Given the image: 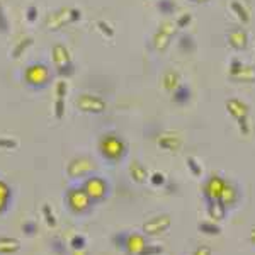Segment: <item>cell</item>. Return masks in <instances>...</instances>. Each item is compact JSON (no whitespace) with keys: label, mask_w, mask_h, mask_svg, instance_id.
I'll return each instance as SVG.
<instances>
[{"label":"cell","mask_w":255,"mask_h":255,"mask_svg":"<svg viewBox=\"0 0 255 255\" xmlns=\"http://www.w3.org/2000/svg\"><path fill=\"white\" fill-rule=\"evenodd\" d=\"M162 252V249L160 247H153V245H146L145 250L141 252V255H157Z\"/></svg>","instance_id":"e575fe53"},{"label":"cell","mask_w":255,"mask_h":255,"mask_svg":"<svg viewBox=\"0 0 255 255\" xmlns=\"http://www.w3.org/2000/svg\"><path fill=\"white\" fill-rule=\"evenodd\" d=\"M70 17H72V22H79L80 17H82V12L79 9H72V14H70Z\"/></svg>","instance_id":"ab89813d"},{"label":"cell","mask_w":255,"mask_h":255,"mask_svg":"<svg viewBox=\"0 0 255 255\" xmlns=\"http://www.w3.org/2000/svg\"><path fill=\"white\" fill-rule=\"evenodd\" d=\"M179 48L182 53H192L196 51V41L191 34H182L179 38Z\"/></svg>","instance_id":"d4e9b609"},{"label":"cell","mask_w":255,"mask_h":255,"mask_svg":"<svg viewBox=\"0 0 255 255\" xmlns=\"http://www.w3.org/2000/svg\"><path fill=\"white\" fill-rule=\"evenodd\" d=\"M206 211H208V215H209V218H211L213 221H221V220H225L228 208H226L220 199L206 201Z\"/></svg>","instance_id":"2e32d148"},{"label":"cell","mask_w":255,"mask_h":255,"mask_svg":"<svg viewBox=\"0 0 255 255\" xmlns=\"http://www.w3.org/2000/svg\"><path fill=\"white\" fill-rule=\"evenodd\" d=\"M175 31H177L175 22H163L162 26L158 27V31L155 32L153 41H151L155 51H160V53L167 51V48L170 46V43H172V38H174Z\"/></svg>","instance_id":"52a82bcc"},{"label":"cell","mask_w":255,"mask_h":255,"mask_svg":"<svg viewBox=\"0 0 255 255\" xmlns=\"http://www.w3.org/2000/svg\"><path fill=\"white\" fill-rule=\"evenodd\" d=\"M67 203L70 209L77 215H84V213H89L90 208H92V199L87 196V192L82 187L79 189H70L67 192Z\"/></svg>","instance_id":"277c9868"},{"label":"cell","mask_w":255,"mask_h":255,"mask_svg":"<svg viewBox=\"0 0 255 255\" xmlns=\"http://www.w3.org/2000/svg\"><path fill=\"white\" fill-rule=\"evenodd\" d=\"M180 85V75L175 72V70H167L163 73V87H165L168 92H174V90Z\"/></svg>","instance_id":"44dd1931"},{"label":"cell","mask_w":255,"mask_h":255,"mask_svg":"<svg viewBox=\"0 0 255 255\" xmlns=\"http://www.w3.org/2000/svg\"><path fill=\"white\" fill-rule=\"evenodd\" d=\"M158 10L162 12V14H174L175 10V2L174 0H160L158 2Z\"/></svg>","instance_id":"484cf974"},{"label":"cell","mask_w":255,"mask_h":255,"mask_svg":"<svg viewBox=\"0 0 255 255\" xmlns=\"http://www.w3.org/2000/svg\"><path fill=\"white\" fill-rule=\"evenodd\" d=\"M24 80H26V84L29 85V87L43 89L49 82V70L46 65L34 63L26 68V72H24Z\"/></svg>","instance_id":"5b68a950"},{"label":"cell","mask_w":255,"mask_h":255,"mask_svg":"<svg viewBox=\"0 0 255 255\" xmlns=\"http://www.w3.org/2000/svg\"><path fill=\"white\" fill-rule=\"evenodd\" d=\"M158 146L168 151H175L180 148V138L174 133H165L158 138Z\"/></svg>","instance_id":"ac0fdd59"},{"label":"cell","mask_w":255,"mask_h":255,"mask_svg":"<svg viewBox=\"0 0 255 255\" xmlns=\"http://www.w3.org/2000/svg\"><path fill=\"white\" fill-rule=\"evenodd\" d=\"M151 182H153V186H163L165 184V177H163V174H160V172H155L151 175Z\"/></svg>","instance_id":"d6a6232c"},{"label":"cell","mask_w":255,"mask_h":255,"mask_svg":"<svg viewBox=\"0 0 255 255\" xmlns=\"http://www.w3.org/2000/svg\"><path fill=\"white\" fill-rule=\"evenodd\" d=\"M145 247H146L145 238H143L141 235H138V233H129L125 250L129 255H141V252L145 250Z\"/></svg>","instance_id":"9a60e30c"},{"label":"cell","mask_w":255,"mask_h":255,"mask_svg":"<svg viewBox=\"0 0 255 255\" xmlns=\"http://www.w3.org/2000/svg\"><path fill=\"white\" fill-rule=\"evenodd\" d=\"M187 167H189V170H191L196 177H199L201 174H203V168H201V165L197 163L196 158H187Z\"/></svg>","instance_id":"f546056e"},{"label":"cell","mask_w":255,"mask_h":255,"mask_svg":"<svg viewBox=\"0 0 255 255\" xmlns=\"http://www.w3.org/2000/svg\"><path fill=\"white\" fill-rule=\"evenodd\" d=\"M0 32L7 34L9 32V19L5 15V10L2 9V3H0Z\"/></svg>","instance_id":"f1b7e54d"},{"label":"cell","mask_w":255,"mask_h":255,"mask_svg":"<svg viewBox=\"0 0 255 255\" xmlns=\"http://www.w3.org/2000/svg\"><path fill=\"white\" fill-rule=\"evenodd\" d=\"M94 170V163L90 162L89 158H77V160H73L72 163H70V167H68V172H70V175H73V177H80V175H87L90 174V172Z\"/></svg>","instance_id":"4fadbf2b"},{"label":"cell","mask_w":255,"mask_h":255,"mask_svg":"<svg viewBox=\"0 0 255 255\" xmlns=\"http://www.w3.org/2000/svg\"><path fill=\"white\" fill-rule=\"evenodd\" d=\"M56 94H58V97L63 99L65 94H67V84H65L63 80H60L58 84H56Z\"/></svg>","instance_id":"d590c367"},{"label":"cell","mask_w":255,"mask_h":255,"mask_svg":"<svg viewBox=\"0 0 255 255\" xmlns=\"http://www.w3.org/2000/svg\"><path fill=\"white\" fill-rule=\"evenodd\" d=\"M191 255H211V249L208 245H201L199 249H196Z\"/></svg>","instance_id":"8d00e7d4"},{"label":"cell","mask_w":255,"mask_h":255,"mask_svg":"<svg viewBox=\"0 0 255 255\" xmlns=\"http://www.w3.org/2000/svg\"><path fill=\"white\" fill-rule=\"evenodd\" d=\"M77 106H79L80 111L90 113V114H101L108 108L104 99H101L99 96H92V94H82V96L77 99Z\"/></svg>","instance_id":"9c48e42d"},{"label":"cell","mask_w":255,"mask_h":255,"mask_svg":"<svg viewBox=\"0 0 255 255\" xmlns=\"http://www.w3.org/2000/svg\"><path fill=\"white\" fill-rule=\"evenodd\" d=\"M32 43H34V39H32L31 36H24V38L15 44L14 51H12V58H19L20 55H24V53L27 51V48L32 46Z\"/></svg>","instance_id":"7402d4cb"},{"label":"cell","mask_w":255,"mask_h":255,"mask_svg":"<svg viewBox=\"0 0 255 255\" xmlns=\"http://www.w3.org/2000/svg\"><path fill=\"white\" fill-rule=\"evenodd\" d=\"M230 9H232V12L237 15L240 22H244V24L250 22V10L247 9L244 2H240V0H232V2H230Z\"/></svg>","instance_id":"d6986e66"},{"label":"cell","mask_w":255,"mask_h":255,"mask_svg":"<svg viewBox=\"0 0 255 255\" xmlns=\"http://www.w3.org/2000/svg\"><path fill=\"white\" fill-rule=\"evenodd\" d=\"M82 189L87 192V196L92 199V203H101V201H104L109 194L108 180L102 179V177H99V175L89 177V179L84 182Z\"/></svg>","instance_id":"3957f363"},{"label":"cell","mask_w":255,"mask_h":255,"mask_svg":"<svg viewBox=\"0 0 255 255\" xmlns=\"http://www.w3.org/2000/svg\"><path fill=\"white\" fill-rule=\"evenodd\" d=\"M72 245L75 247V249H84L85 240L82 237H75V238H73V242H72Z\"/></svg>","instance_id":"f35d334b"},{"label":"cell","mask_w":255,"mask_h":255,"mask_svg":"<svg viewBox=\"0 0 255 255\" xmlns=\"http://www.w3.org/2000/svg\"><path fill=\"white\" fill-rule=\"evenodd\" d=\"M99 153L108 162H121L128 153L126 141L116 133H108L99 139Z\"/></svg>","instance_id":"6da1fadb"},{"label":"cell","mask_w":255,"mask_h":255,"mask_svg":"<svg viewBox=\"0 0 255 255\" xmlns=\"http://www.w3.org/2000/svg\"><path fill=\"white\" fill-rule=\"evenodd\" d=\"M191 22H192V14H189V12H184V14H180L179 17H177L175 26L177 27H187Z\"/></svg>","instance_id":"4316f807"},{"label":"cell","mask_w":255,"mask_h":255,"mask_svg":"<svg viewBox=\"0 0 255 255\" xmlns=\"http://www.w3.org/2000/svg\"><path fill=\"white\" fill-rule=\"evenodd\" d=\"M26 19L29 20V22H34L36 19H38V9L36 7H27V12H26Z\"/></svg>","instance_id":"836d02e7"},{"label":"cell","mask_w":255,"mask_h":255,"mask_svg":"<svg viewBox=\"0 0 255 255\" xmlns=\"http://www.w3.org/2000/svg\"><path fill=\"white\" fill-rule=\"evenodd\" d=\"M128 237H129V233L121 232V233H118V235H114V237H113V242L116 244V247H119V249H126Z\"/></svg>","instance_id":"83f0119b"},{"label":"cell","mask_w":255,"mask_h":255,"mask_svg":"<svg viewBox=\"0 0 255 255\" xmlns=\"http://www.w3.org/2000/svg\"><path fill=\"white\" fill-rule=\"evenodd\" d=\"M230 79L238 84H254L255 82V67L242 63L238 58H233L230 63Z\"/></svg>","instance_id":"8992f818"},{"label":"cell","mask_w":255,"mask_h":255,"mask_svg":"<svg viewBox=\"0 0 255 255\" xmlns=\"http://www.w3.org/2000/svg\"><path fill=\"white\" fill-rule=\"evenodd\" d=\"M226 41H228V46L233 48L235 51H244L249 44V34L242 27H235L226 34Z\"/></svg>","instance_id":"7c38bea8"},{"label":"cell","mask_w":255,"mask_h":255,"mask_svg":"<svg viewBox=\"0 0 255 255\" xmlns=\"http://www.w3.org/2000/svg\"><path fill=\"white\" fill-rule=\"evenodd\" d=\"M170 225H172L170 216L160 215V216L151 218L150 221H146V223L143 225V232H145L146 235H160V233L167 232V230L170 228Z\"/></svg>","instance_id":"8fae6325"},{"label":"cell","mask_w":255,"mask_h":255,"mask_svg":"<svg viewBox=\"0 0 255 255\" xmlns=\"http://www.w3.org/2000/svg\"><path fill=\"white\" fill-rule=\"evenodd\" d=\"M199 232L204 233V235L216 237L221 233V228L216 221H203V223H199Z\"/></svg>","instance_id":"cb8c5ba5"},{"label":"cell","mask_w":255,"mask_h":255,"mask_svg":"<svg viewBox=\"0 0 255 255\" xmlns=\"http://www.w3.org/2000/svg\"><path fill=\"white\" fill-rule=\"evenodd\" d=\"M191 97H192V92L187 85H179V87L172 92V101L179 106H186L187 102L191 101Z\"/></svg>","instance_id":"ffe728a7"},{"label":"cell","mask_w":255,"mask_h":255,"mask_svg":"<svg viewBox=\"0 0 255 255\" xmlns=\"http://www.w3.org/2000/svg\"><path fill=\"white\" fill-rule=\"evenodd\" d=\"M97 27H99V31H101L104 36H108V38H113V36H114V29L109 26L108 22H104V20H99V22H97Z\"/></svg>","instance_id":"1f68e13d"},{"label":"cell","mask_w":255,"mask_h":255,"mask_svg":"<svg viewBox=\"0 0 255 255\" xmlns=\"http://www.w3.org/2000/svg\"><path fill=\"white\" fill-rule=\"evenodd\" d=\"M238 199H240L238 187L235 186V184H232V182H228V180H226V186L223 189V192H221L220 201L225 204L226 208H232V206H235V204L238 203Z\"/></svg>","instance_id":"5bb4252c"},{"label":"cell","mask_w":255,"mask_h":255,"mask_svg":"<svg viewBox=\"0 0 255 255\" xmlns=\"http://www.w3.org/2000/svg\"><path fill=\"white\" fill-rule=\"evenodd\" d=\"M129 174H131V177H133V180H136V182H145L146 168L143 167L139 162H133L129 167Z\"/></svg>","instance_id":"603a6c76"},{"label":"cell","mask_w":255,"mask_h":255,"mask_svg":"<svg viewBox=\"0 0 255 255\" xmlns=\"http://www.w3.org/2000/svg\"><path fill=\"white\" fill-rule=\"evenodd\" d=\"M249 238H250V242H252V244L255 245V226L252 230H250V235H249Z\"/></svg>","instance_id":"60d3db41"},{"label":"cell","mask_w":255,"mask_h":255,"mask_svg":"<svg viewBox=\"0 0 255 255\" xmlns=\"http://www.w3.org/2000/svg\"><path fill=\"white\" fill-rule=\"evenodd\" d=\"M226 186V179L221 177L220 174H211L206 179L203 186V194H204V199L206 201H216L220 199L221 192Z\"/></svg>","instance_id":"ba28073f"},{"label":"cell","mask_w":255,"mask_h":255,"mask_svg":"<svg viewBox=\"0 0 255 255\" xmlns=\"http://www.w3.org/2000/svg\"><path fill=\"white\" fill-rule=\"evenodd\" d=\"M70 14H72V9H68V7H61V9L51 12L46 17V27L49 31H58L65 24H72Z\"/></svg>","instance_id":"30bf717a"},{"label":"cell","mask_w":255,"mask_h":255,"mask_svg":"<svg viewBox=\"0 0 255 255\" xmlns=\"http://www.w3.org/2000/svg\"><path fill=\"white\" fill-rule=\"evenodd\" d=\"M63 111H65V102H63V99L58 97V101H56V116L58 118L63 116Z\"/></svg>","instance_id":"74e56055"},{"label":"cell","mask_w":255,"mask_h":255,"mask_svg":"<svg viewBox=\"0 0 255 255\" xmlns=\"http://www.w3.org/2000/svg\"><path fill=\"white\" fill-rule=\"evenodd\" d=\"M56 72H58V75H60V77H72L73 73H75V65H73V63H68V65H65V67L56 68Z\"/></svg>","instance_id":"4dcf8cb0"},{"label":"cell","mask_w":255,"mask_h":255,"mask_svg":"<svg viewBox=\"0 0 255 255\" xmlns=\"http://www.w3.org/2000/svg\"><path fill=\"white\" fill-rule=\"evenodd\" d=\"M53 63L56 65V68L72 63V58H70L68 49L65 48L63 44H55V46H53Z\"/></svg>","instance_id":"e0dca14e"},{"label":"cell","mask_w":255,"mask_h":255,"mask_svg":"<svg viewBox=\"0 0 255 255\" xmlns=\"http://www.w3.org/2000/svg\"><path fill=\"white\" fill-rule=\"evenodd\" d=\"M191 2H194V3H206V2H209V0H191Z\"/></svg>","instance_id":"b9f144b4"},{"label":"cell","mask_w":255,"mask_h":255,"mask_svg":"<svg viewBox=\"0 0 255 255\" xmlns=\"http://www.w3.org/2000/svg\"><path fill=\"white\" fill-rule=\"evenodd\" d=\"M226 108V113L230 114L235 121L238 123V128H240L242 134H249V106L245 104L244 101L240 99L233 97V99H228L225 104Z\"/></svg>","instance_id":"7a4b0ae2"}]
</instances>
